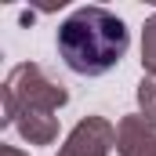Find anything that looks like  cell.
<instances>
[{"mask_svg":"<svg viewBox=\"0 0 156 156\" xmlns=\"http://www.w3.org/2000/svg\"><path fill=\"white\" fill-rule=\"evenodd\" d=\"M0 156H29V153H22L18 145H0Z\"/></svg>","mask_w":156,"mask_h":156,"instance_id":"obj_8","label":"cell"},{"mask_svg":"<svg viewBox=\"0 0 156 156\" xmlns=\"http://www.w3.org/2000/svg\"><path fill=\"white\" fill-rule=\"evenodd\" d=\"M120 156H156V120L145 113H127L116 123Z\"/></svg>","mask_w":156,"mask_h":156,"instance_id":"obj_4","label":"cell"},{"mask_svg":"<svg viewBox=\"0 0 156 156\" xmlns=\"http://www.w3.org/2000/svg\"><path fill=\"white\" fill-rule=\"evenodd\" d=\"M142 69L149 76H156V11L142 26Z\"/></svg>","mask_w":156,"mask_h":156,"instance_id":"obj_6","label":"cell"},{"mask_svg":"<svg viewBox=\"0 0 156 156\" xmlns=\"http://www.w3.org/2000/svg\"><path fill=\"white\" fill-rule=\"evenodd\" d=\"M55 47H58V58L76 76H102L123 62L131 47V33L116 11L83 4L58 26Z\"/></svg>","mask_w":156,"mask_h":156,"instance_id":"obj_1","label":"cell"},{"mask_svg":"<svg viewBox=\"0 0 156 156\" xmlns=\"http://www.w3.org/2000/svg\"><path fill=\"white\" fill-rule=\"evenodd\" d=\"M66 102H69V91L62 83H55L37 62H22L7 73L0 87V105H4L0 123L11 127L22 113H58Z\"/></svg>","mask_w":156,"mask_h":156,"instance_id":"obj_2","label":"cell"},{"mask_svg":"<svg viewBox=\"0 0 156 156\" xmlns=\"http://www.w3.org/2000/svg\"><path fill=\"white\" fill-rule=\"evenodd\" d=\"M116 149V127L105 116H83L66 134L58 156H109Z\"/></svg>","mask_w":156,"mask_h":156,"instance_id":"obj_3","label":"cell"},{"mask_svg":"<svg viewBox=\"0 0 156 156\" xmlns=\"http://www.w3.org/2000/svg\"><path fill=\"white\" fill-rule=\"evenodd\" d=\"M11 127H15V131L22 134V142H29V145H51V142L58 138V116H55V113H22Z\"/></svg>","mask_w":156,"mask_h":156,"instance_id":"obj_5","label":"cell"},{"mask_svg":"<svg viewBox=\"0 0 156 156\" xmlns=\"http://www.w3.org/2000/svg\"><path fill=\"white\" fill-rule=\"evenodd\" d=\"M134 98H138V113H145V116L156 120V76H145L138 80V91H134Z\"/></svg>","mask_w":156,"mask_h":156,"instance_id":"obj_7","label":"cell"}]
</instances>
